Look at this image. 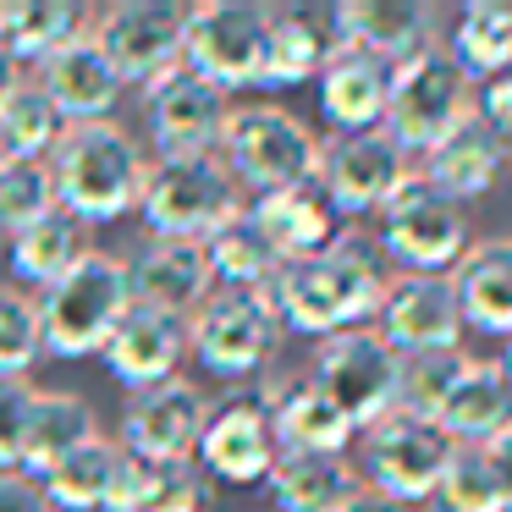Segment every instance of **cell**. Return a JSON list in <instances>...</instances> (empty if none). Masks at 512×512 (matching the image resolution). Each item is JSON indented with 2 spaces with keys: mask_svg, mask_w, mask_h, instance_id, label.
Returning <instances> with one entry per match:
<instances>
[{
  "mask_svg": "<svg viewBox=\"0 0 512 512\" xmlns=\"http://www.w3.org/2000/svg\"><path fill=\"white\" fill-rule=\"evenodd\" d=\"M386 287H391V276L380 265V248L358 232H342L325 254L281 265V276L270 281L265 298L287 331L325 342V336H342V331L380 320Z\"/></svg>",
  "mask_w": 512,
  "mask_h": 512,
  "instance_id": "6da1fadb",
  "label": "cell"
},
{
  "mask_svg": "<svg viewBox=\"0 0 512 512\" xmlns=\"http://www.w3.org/2000/svg\"><path fill=\"white\" fill-rule=\"evenodd\" d=\"M149 177V155L122 122H72L50 155L56 204L83 226H111L138 210Z\"/></svg>",
  "mask_w": 512,
  "mask_h": 512,
  "instance_id": "7a4b0ae2",
  "label": "cell"
},
{
  "mask_svg": "<svg viewBox=\"0 0 512 512\" xmlns=\"http://www.w3.org/2000/svg\"><path fill=\"white\" fill-rule=\"evenodd\" d=\"M133 309V281L127 259L89 248L61 281L39 292V331H45V358H89L105 353L111 331Z\"/></svg>",
  "mask_w": 512,
  "mask_h": 512,
  "instance_id": "3957f363",
  "label": "cell"
},
{
  "mask_svg": "<svg viewBox=\"0 0 512 512\" xmlns=\"http://www.w3.org/2000/svg\"><path fill=\"white\" fill-rule=\"evenodd\" d=\"M320 138L309 133V122H298L281 105H232L221 133V166L232 171L237 188L276 193V188H298V182L320 177Z\"/></svg>",
  "mask_w": 512,
  "mask_h": 512,
  "instance_id": "277c9868",
  "label": "cell"
},
{
  "mask_svg": "<svg viewBox=\"0 0 512 512\" xmlns=\"http://www.w3.org/2000/svg\"><path fill=\"white\" fill-rule=\"evenodd\" d=\"M138 215H144L149 237H182V243H204L221 232L232 215H243V188L221 155H171L149 160L144 193H138Z\"/></svg>",
  "mask_w": 512,
  "mask_h": 512,
  "instance_id": "5b68a950",
  "label": "cell"
},
{
  "mask_svg": "<svg viewBox=\"0 0 512 512\" xmlns=\"http://www.w3.org/2000/svg\"><path fill=\"white\" fill-rule=\"evenodd\" d=\"M474 78L446 56V45H430L424 56L391 67L386 133L402 144V155H430L446 133L474 116Z\"/></svg>",
  "mask_w": 512,
  "mask_h": 512,
  "instance_id": "8992f818",
  "label": "cell"
},
{
  "mask_svg": "<svg viewBox=\"0 0 512 512\" xmlns=\"http://www.w3.org/2000/svg\"><path fill=\"white\" fill-rule=\"evenodd\" d=\"M270 50V6L254 0H204L188 6L182 28V67L199 72L215 89H265Z\"/></svg>",
  "mask_w": 512,
  "mask_h": 512,
  "instance_id": "52a82bcc",
  "label": "cell"
},
{
  "mask_svg": "<svg viewBox=\"0 0 512 512\" xmlns=\"http://www.w3.org/2000/svg\"><path fill=\"white\" fill-rule=\"evenodd\" d=\"M380 254L397 259L402 276H452L468 254V210L413 171L380 210Z\"/></svg>",
  "mask_w": 512,
  "mask_h": 512,
  "instance_id": "ba28073f",
  "label": "cell"
},
{
  "mask_svg": "<svg viewBox=\"0 0 512 512\" xmlns=\"http://www.w3.org/2000/svg\"><path fill=\"white\" fill-rule=\"evenodd\" d=\"M364 435V479L375 496L397 501V507H413V501H430L446 479V463H452V435L435 419H413V413L391 408L386 419H375Z\"/></svg>",
  "mask_w": 512,
  "mask_h": 512,
  "instance_id": "9c48e42d",
  "label": "cell"
},
{
  "mask_svg": "<svg viewBox=\"0 0 512 512\" xmlns=\"http://www.w3.org/2000/svg\"><path fill=\"white\" fill-rule=\"evenodd\" d=\"M281 342V320L265 292H221L215 287L188 314V353L221 380H248L270 364Z\"/></svg>",
  "mask_w": 512,
  "mask_h": 512,
  "instance_id": "30bf717a",
  "label": "cell"
},
{
  "mask_svg": "<svg viewBox=\"0 0 512 512\" xmlns=\"http://www.w3.org/2000/svg\"><path fill=\"white\" fill-rule=\"evenodd\" d=\"M397 375H402V353L375 325H358V331L325 336L309 380L353 419V430H369L375 419H386L397 408Z\"/></svg>",
  "mask_w": 512,
  "mask_h": 512,
  "instance_id": "8fae6325",
  "label": "cell"
},
{
  "mask_svg": "<svg viewBox=\"0 0 512 512\" xmlns=\"http://www.w3.org/2000/svg\"><path fill=\"white\" fill-rule=\"evenodd\" d=\"M182 28H188V6L177 0H116L111 12L94 17V45L111 56L127 89H149L155 78L182 67Z\"/></svg>",
  "mask_w": 512,
  "mask_h": 512,
  "instance_id": "7c38bea8",
  "label": "cell"
},
{
  "mask_svg": "<svg viewBox=\"0 0 512 512\" xmlns=\"http://www.w3.org/2000/svg\"><path fill=\"white\" fill-rule=\"evenodd\" d=\"M144 94V122H149V138H155V160H171V155H215L221 149V133H226V89L204 83L199 72L177 67L166 78H155Z\"/></svg>",
  "mask_w": 512,
  "mask_h": 512,
  "instance_id": "4fadbf2b",
  "label": "cell"
},
{
  "mask_svg": "<svg viewBox=\"0 0 512 512\" xmlns=\"http://www.w3.org/2000/svg\"><path fill=\"white\" fill-rule=\"evenodd\" d=\"M204 424H210V397L188 380H166V386L127 397L116 446L127 457H149V463H193Z\"/></svg>",
  "mask_w": 512,
  "mask_h": 512,
  "instance_id": "5bb4252c",
  "label": "cell"
},
{
  "mask_svg": "<svg viewBox=\"0 0 512 512\" xmlns=\"http://www.w3.org/2000/svg\"><path fill=\"white\" fill-rule=\"evenodd\" d=\"M408 177H413L408 155H402V144L386 127H375V133H347V138L320 149V188L331 193L342 221L347 215H380Z\"/></svg>",
  "mask_w": 512,
  "mask_h": 512,
  "instance_id": "9a60e30c",
  "label": "cell"
},
{
  "mask_svg": "<svg viewBox=\"0 0 512 512\" xmlns=\"http://www.w3.org/2000/svg\"><path fill=\"white\" fill-rule=\"evenodd\" d=\"M193 457L204 463V474L226 479V485H265L281 457L265 397H226L221 408H210Z\"/></svg>",
  "mask_w": 512,
  "mask_h": 512,
  "instance_id": "2e32d148",
  "label": "cell"
},
{
  "mask_svg": "<svg viewBox=\"0 0 512 512\" xmlns=\"http://www.w3.org/2000/svg\"><path fill=\"white\" fill-rule=\"evenodd\" d=\"M380 336L408 353H457L463 342V309H457L452 276H397L380 303Z\"/></svg>",
  "mask_w": 512,
  "mask_h": 512,
  "instance_id": "e0dca14e",
  "label": "cell"
},
{
  "mask_svg": "<svg viewBox=\"0 0 512 512\" xmlns=\"http://www.w3.org/2000/svg\"><path fill=\"white\" fill-rule=\"evenodd\" d=\"M100 358L127 391L166 386V380H177L182 358H188V314L155 309V303H133L122 314V325L111 331Z\"/></svg>",
  "mask_w": 512,
  "mask_h": 512,
  "instance_id": "ac0fdd59",
  "label": "cell"
},
{
  "mask_svg": "<svg viewBox=\"0 0 512 512\" xmlns=\"http://www.w3.org/2000/svg\"><path fill=\"white\" fill-rule=\"evenodd\" d=\"M248 215H254V226L270 237V248L281 254V265L325 254V248H331L336 237L347 232L342 210H336L331 193L320 188V177H314V182H298V188L259 193V199L248 204Z\"/></svg>",
  "mask_w": 512,
  "mask_h": 512,
  "instance_id": "d6986e66",
  "label": "cell"
},
{
  "mask_svg": "<svg viewBox=\"0 0 512 512\" xmlns=\"http://www.w3.org/2000/svg\"><path fill=\"white\" fill-rule=\"evenodd\" d=\"M331 23L342 45L369 50L386 67H402L435 45V12L419 0H342L331 6Z\"/></svg>",
  "mask_w": 512,
  "mask_h": 512,
  "instance_id": "ffe728a7",
  "label": "cell"
},
{
  "mask_svg": "<svg viewBox=\"0 0 512 512\" xmlns=\"http://www.w3.org/2000/svg\"><path fill=\"white\" fill-rule=\"evenodd\" d=\"M39 89L56 100V111L72 127V122H111L127 83L111 67V56L94 45V34H83L72 45H61L50 61H39Z\"/></svg>",
  "mask_w": 512,
  "mask_h": 512,
  "instance_id": "44dd1931",
  "label": "cell"
},
{
  "mask_svg": "<svg viewBox=\"0 0 512 512\" xmlns=\"http://www.w3.org/2000/svg\"><path fill=\"white\" fill-rule=\"evenodd\" d=\"M127 281H133V303H155L171 314H193L215 292L204 243H182V237H149L138 259H127Z\"/></svg>",
  "mask_w": 512,
  "mask_h": 512,
  "instance_id": "7402d4cb",
  "label": "cell"
},
{
  "mask_svg": "<svg viewBox=\"0 0 512 512\" xmlns=\"http://www.w3.org/2000/svg\"><path fill=\"white\" fill-rule=\"evenodd\" d=\"M386 100H391V67L369 50L342 45L320 72V116L336 133H375L386 127Z\"/></svg>",
  "mask_w": 512,
  "mask_h": 512,
  "instance_id": "603a6c76",
  "label": "cell"
},
{
  "mask_svg": "<svg viewBox=\"0 0 512 512\" xmlns=\"http://www.w3.org/2000/svg\"><path fill=\"white\" fill-rule=\"evenodd\" d=\"M342 50L331 6H276L270 12V50H265V89H298L320 83L325 61Z\"/></svg>",
  "mask_w": 512,
  "mask_h": 512,
  "instance_id": "cb8c5ba5",
  "label": "cell"
},
{
  "mask_svg": "<svg viewBox=\"0 0 512 512\" xmlns=\"http://www.w3.org/2000/svg\"><path fill=\"white\" fill-rule=\"evenodd\" d=\"M507 155H512V149L496 138V127H490L485 116L474 111L463 127H457V133H446L441 144L424 155V171H419V177L435 182L446 199L468 204V199H485V193L496 188Z\"/></svg>",
  "mask_w": 512,
  "mask_h": 512,
  "instance_id": "d4e9b609",
  "label": "cell"
},
{
  "mask_svg": "<svg viewBox=\"0 0 512 512\" xmlns=\"http://www.w3.org/2000/svg\"><path fill=\"white\" fill-rule=\"evenodd\" d=\"M452 292H457V309H463V325L512 342V243L507 237L468 243V254L452 270Z\"/></svg>",
  "mask_w": 512,
  "mask_h": 512,
  "instance_id": "484cf974",
  "label": "cell"
},
{
  "mask_svg": "<svg viewBox=\"0 0 512 512\" xmlns=\"http://www.w3.org/2000/svg\"><path fill=\"white\" fill-rule=\"evenodd\" d=\"M452 446H490L501 430L512 424V386L501 375V364H485V358H468L463 375L452 380L441 413H435Z\"/></svg>",
  "mask_w": 512,
  "mask_h": 512,
  "instance_id": "4316f807",
  "label": "cell"
},
{
  "mask_svg": "<svg viewBox=\"0 0 512 512\" xmlns=\"http://www.w3.org/2000/svg\"><path fill=\"white\" fill-rule=\"evenodd\" d=\"M270 424H276V446L281 452H314V457H342L353 446V419L325 397L314 380H292L276 397H265Z\"/></svg>",
  "mask_w": 512,
  "mask_h": 512,
  "instance_id": "83f0119b",
  "label": "cell"
},
{
  "mask_svg": "<svg viewBox=\"0 0 512 512\" xmlns=\"http://www.w3.org/2000/svg\"><path fill=\"white\" fill-rule=\"evenodd\" d=\"M265 485L276 512H347L369 490L358 485L347 457H314V452H281Z\"/></svg>",
  "mask_w": 512,
  "mask_h": 512,
  "instance_id": "f1b7e54d",
  "label": "cell"
},
{
  "mask_svg": "<svg viewBox=\"0 0 512 512\" xmlns=\"http://www.w3.org/2000/svg\"><path fill=\"white\" fill-rule=\"evenodd\" d=\"M100 435V419H94V402L78 397V391H39L34 413H28V441H23V468L39 485L61 457H72L78 446H89Z\"/></svg>",
  "mask_w": 512,
  "mask_h": 512,
  "instance_id": "f546056e",
  "label": "cell"
},
{
  "mask_svg": "<svg viewBox=\"0 0 512 512\" xmlns=\"http://www.w3.org/2000/svg\"><path fill=\"white\" fill-rule=\"evenodd\" d=\"M94 17L78 0H0V50L23 67V61H50L61 45L83 39Z\"/></svg>",
  "mask_w": 512,
  "mask_h": 512,
  "instance_id": "4dcf8cb0",
  "label": "cell"
},
{
  "mask_svg": "<svg viewBox=\"0 0 512 512\" xmlns=\"http://www.w3.org/2000/svg\"><path fill=\"white\" fill-rule=\"evenodd\" d=\"M105 512H204V474L193 463H149L122 452Z\"/></svg>",
  "mask_w": 512,
  "mask_h": 512,
  "instance_id": "1f68e13d",
  "label": "cell"
},
{
  "mask_svg": "<svg viewBox=\"0 0 512 512\" xmlns=\"http://www.w3.org/2000/svg\"><path fill=\"white\" fill-rule=\"evenodd\" d=\"M204 254H210V276L221 292H270V281L281 276V254L270 248V237L254 226L248 210L204 237Z\"/></svg>",
  "mask_w": 512,
  "mask_h": 512,
  "instance_id": "d6a6232c",
  "label": "cell"
},
{
  "mask_svg": "<svg viewBox=\"0 0 512 512\" xmlns=\"http://www.w3.org/2000/svg\"><path fill=\"white\" fill-rule=\"evenodd\" d=\"M83 254H89V226L67 210H50L45 221L23 226V232L12 237V276L23 281V287L45 292L50 281H61Z\"/></svg>",
  "mask_w": 512,
  "mask_h": 512,
  "instance_id": "836d02e7",
  "label": "cell"
},
{
  "mask_svg": "<svg viewBox=\"0 0 512 512\" xmlns=\"http://www.w3.org/2000/svg\"><path fill=\"white\" fill-rule=\"evenodd\" d=\"M116 474H122V446L94 435L89 446H78L72 457H61L39 490L56 512H105L111 507V490H116Z\"/></svg>",
  "mask_w": 512,
  "mask_h": 512,
  "instance_id": "e575fe53",
  "label": "cell"
},
{
  "mask_svg": "<svg viewBox=\"0 0 512 512\" xmlns=\"http://www.w3.org/2000/svg\"><path fill=\"white\" fill-rule=\"evenodd\" d=\"M446 56L474 83L512 72V0H468L457 12L452 39H446Z\"/></svg>",
  "mask_w": 512,
  "mask_h": 512,
  "instance_id": "d590c367",
  "label": "cell"
},
{
  "mask_svg": "<svg viewBox=\"0 0 512 512\" xmlns=\"http://www.w3.org/2000/svg\"><path fill=\"white\" fill-rule=\"evenodd\" d=\"M0 133H6V149L12 160H45L56 155V144L67 138V116L56 111L39 78H17L12 94L0 100Z\"/></svg>",
  "mask_w": 512,
  "mask_h": 512,
  "instance_id": "8d00e7d4",
  "label": "cell"
},
{
  "mask_svg": "<svg viewBox=\"0 0 512 512\" xmlns=\"http://www.w3.org/2000/svg\"><path fill=\"white\" fill-rule=\"evenodd\" d=\"M50 210H61L50 160H12L0 171V237H17L23 226L45 221Z\"/></svg>",
  "mask_w": 512,
  "mask_h": 512,
  "instance_id": "74e56055",
  "label": "cell"
},
{
  "mask_svg": "<svg viewBox=\"0 0 512 512\" xmlns=\"http://www.w3.org/2000/svg\"><path fill=\"white\" fill-rule=\"evenodd\" d=\"M39 358H45L39 298H28L23 287H0V380H28Z\"/></svg>",
  "mask_w": 512,
  "mask_h": 512,
  "instance_id": "f35d334b",
  "label": "cell"
},
{
  "mask_svg": "<svg viewBox=\"0 0 512 512\" xmlns=\"http://www.w3.org/2000/svg\"><path fill=\"white\" fill-rule=\"evenodd\" d=\"M435 501H441V512H507V496H501V479L490 468L485 446H457Z\"/></svg>",
  "mask_w": 512,
  "mask_h": 512,
  "instance_id": "ab89813d",
  "label": "cell"
},
{
  "mask_svg": "<svg viewBox=\"0 0 512 512\" xmlns=\"http://www.w3.org/2000/svg\"><path fill=\"white\" fill-rule=\"evenodd\" d=\"M468 353H408L397 375V408L413 413V419H435L452 391V380L463 375Z\"/></svg>",
  "mask_w": 512,
  "mask_h": 512,
  "instance_id": "60d3db41",
  "label": "cell"
},
{
  "mask_svg": "<svg viewBox=\"0 0 512 512\" xmlns=\"http://www.w3.org/2000/svg\"><path fill=\"white\" fill-rule=\"evenodd\" d=\"M39 391L28 380H0V474L23 468V441H28V413Z\"/></svg>",
  "mask_w": 512,
  "mask_h": 512,
  "instance_id": "b9f144b4",
  "label": "cell"
},
{
  "mask_svg": "<svg viewBox=\"0 0 512 512\" xmlns=\"http://www.w3.org/2000/svg\"><path fill=\"white\" fill-rule=\"evenodd\" d=\"M479 116H485V122L496 127V138L512 149V72H501V78H490L485 89H479Z\"/></svg>",
  "mask_w": 512,
  "mask_h": 512,
  "instance_id": "7bdbcfd3",
  "label": "cell"
},
{
  "mask_svg": "<svg viewBox=\"0 0 512 512\" xmlns=\"http://www.w3.org/2000/svg\"><path fill=\"white\" fill-rule=\"evenodd\" d=\"M0 512H56L28 474H0Z\"/></svg>",
  "mask_w": 512,
  "mask_h": 512,
  "instance_id": "ee69618b",
  "label": "cell"
},
{
  "mask_svg": "<svg viewBox=\"0 0 512 512\" xmlns=\"http://www.w3.org/2000/svg\"><path fill=\"white\" fill-rule=\"evenodd\" d=\"M485 457H490V468H496V479H501V496H507V512H512V424L496 435V441L485 446Z\"/></svg>",
  "mask_w": 512,
  "mask_h": 512,
  "instance_id": "f6af8a7d",
  "label": "cell"
},
{
  "mask_svg": "<svg viewBox=\"0 0 512 512\" xmlns=\"http://www.w3.org/2000/svg\"><path fill=\"white\" fill-rule=\"evenodd\" d=\"M347 512H408V507H397V501H386V496H375V490H364V496H358Z\"/></svg>",
  "mask_w": 512,
  "mask_h": 512,
  "instance_id": "bcb514c9",
  "label": "cell"
},
{
  "mask_svg": "<svg viewBox=\"0 0 512 512\" xmlns=\"http://www.w3.org/2000/svg\"><path fill=\"white\" fill-rule=\"evenodd\" d=\"M23 78V72H17V61L6 56V50H0V100H6V94H12V83Z\"/></svg>",
  "mask_w": 512,
  "mask_h": 512,
  "instance_id": "7dc6e473",
  "label": "cell"
},
{
  "mask_svg": "<svg viewBox=\"0 0 512 512\" xmlns=\"http://www.w3.org/2000/svg\"><path fill=\"white\" fill-rule=\"evenodd\" d=\"M501 375H507V386H512V342H507V353H501Z\"/></svg>",
  "mask_w": 512,
  "mask_h": 512,
  "instance_id": "c3c4849f",
  "label": "cell"
},
{
  "mask_svg": "<svg viewBox=\"0 0 512 512\" xmlns=\"http://www.w3.org/2000/svg\"><path fill=\"white\" fill-rule=\"evenodd\" d=\"M12 166V149H6V133H0V171Z\"/></svg>",
  "mask_w": 512,
  "mask_h": 512,
  "instance_id": "681fc988",
  "label": "cell"
}]
</instances>
